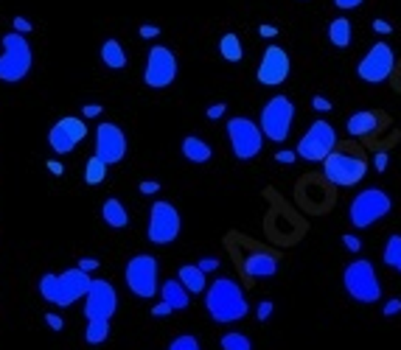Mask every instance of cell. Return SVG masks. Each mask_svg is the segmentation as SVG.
<instances>
[{
  "label": "cell",
  "instance_id": "obj_40",
  "mask_svg": "<svg viewBox=\"0 0 401 350\" xmlns=\"http://www.w3.org/2000/svg\"><path fill=\"white\" fill-rule=\"evenodd\" d=\"M197 266H199L205 275H208V272H217V269H219V258H202Z\"/></svg>",
  "mask_w": 401,
  "mask_h": 350
},
{
  "label": "cell",
  "instance_id": "obj_3",
  "mask_svg": "<svg viewBox=\"0 0 401 350\" xmlns=\"http://www.w3.org/2000/svg\"><path fill=\"white\" fill-rule=\"evenodd\" d=\"M343 286L348 292L351 300H357L362 306H370L376 300H382V283L376 275V266L365 258L351 261L343 272Z\"/></svg>",
  "mask_w": 401,
  "mask_h": 350
},
{
  "label": "cell",
  "instance_id": "obj_24",
  "mask_svg": "<svg viewBox=\"0 0 401 350\" xmlns=\"http://www.w3.org/2000/svg\"><path fill=\"white\" fill-rule=\"evenodd\" d=\"M101 219H104V224H110L113 230H121V227L130 224V213H127V208L118 199H107L101 205Z\"/></svg>",
  "mask_w": 401,
  "mask_h": 350
},
{
  "label": "cell",
  "instance_id": "obj_47",
  "mask_svg": "<svg viewBox=\"0 0 401 350\" xmlns=\"http://www.w3.org/2000/svg\"><path fill=\"white\" fill-rule=\"evenodd\" d=\"M48 171H51L53 176H62L65 174V166H62L59 160H48Z\"/></svg>",
  "mask_w": 401,
  "mask_h": 350
},
{
  "label": "cell",
  "instance_id": "obj_37",
  "mask_svg": "<svg viewBox=\"0 0 401 350\" xmlns=\"http://www.w3.org/2000/svg\"><path fill=\"white\" fill-rule=\"evenodd\" d=\"M385 317H396V314H401V300L399 297H393V300H387L385 303V311H382Z\"/></svg>",
  "mask_w": 401,
  "mask_h": 350
},
{
  "label": "cell",
  "instance_id": "obj_13",
  "mask_svg": "<svg viewBox=\"0 0 401 350\" xmlns=\"http://www.w3.org/2000/svg\"><path fill=\"white\" fill-rule=\"evenodd\" d=\"M177 56L163 48V45H155L149 51V59H146V70H143V82L152 90H166L175 79H177Z\"/></svg>",
  "mask_w": 401,
  "mask_h": 350
},
{
  "label": "cell",
  "instance_id": "obj_48",
  "mask_svg": "<svg viewBox=\"0 0 401 350\" xmlns=\"http://www.w3.org/2000/svg\"><path fill=\"white\" fill-rule=\"evenodd\" d=\"M373 28H376L379 34H390V31H393V26H390L387 20H373Z\"/></svg>",
  "mask_w": 401,
  "mask_h": 350
},
{
  "label": "cell",
  "instance_id": "obj_28",
  "mask_svg": "<svg viewBox=\"0 0 401 350\" xmlns=\"http://www.w3.org/2000/svg\"><path fill=\"white\" fill-rule=\"evenodd\" d=\"M107 169H110V166H107L101 157L93 154L88 160V166H85V182H88V185H101V182L107 179Z\"/></svg>",
  "mask_w": 401,
  "mask_h": 350
},
{
  "label": "cell",
  "instance_id": "obj_7",
  "mask_svg": "<svg viewBox=\"0 0 401 350\" xmlns=\"http://www.w3.org/2000/svg\"><path fill=\"white\" fill-rule=\"evenodd\" d=\"M264 129L250 118H230L227 121V140L236 160H253L264 149Z\"/></svg>",
  "mask_w": 401,
  "mask_h": 350
},
{
  "label": "cell",
  "instance_id": "obj_35",
  "mask_svg": "<svg viewBox=\"0 0 401 350\" xmlns=\"http://www.w3.org/2000/svg\"><path fill=\"white\" fill-rule=\"evenodd\" d=\"M45 325H48L51 331H62V328H65V319H62L59 314H45Z\"/></svg>",
  "mask_w": 401,
  "mask_h": 350
},
{
  "label": "cell",
  "instance_id": "obj_18",
  "mask_svg": "<svg viewBox=\"0 0 401 350\" xmlns=\"http://www.w3.org/2000/svg\"><path fill=\"white\" fill-rule=\"evenodd\" d=\"M382 127V118H379V112H373V110H359L354 112L348 121H345V129L351 137H368V134H376Z\"/></svg>",
  "mask_w": 401,
  "mask_h": 350
},
{
  "label": "cell",
  "instance_id": "obj_22",
  "mask_svg": "<svg viewBox=\"0 0 401 350\" xmlns=\"http://www.w3.org/2000/svg\"><path fill=\"white\" fill-rule=\"evenodd\" d=\"M244 272L250 277H272L278 272V261L272 255H267V253H253L247 258V263H244Z\"/></svg>",
  "mask_w": 401,
  "mask_h": 350
},
{
  "label": "cell",
  "instance_id": "obj_41",
  "mask_svg": "<svg viewBox=\"0 0 401 350\" xmlns=\"http://www.w3.org/2000/svg\"><path fill=\"white\" fill-rule=\"evenodd\" d=\"M224 110H227V107H224V104H211V107H208V112H205V115H208V118H211V121H219V118H222V115H224Z\"/></svg>",
  "mask_w": 401,
  "mask_h": 350
},
{
  "label": "cell",
  "instance_id": "obj_27",
  "mask_svg": "<svg viewBox=\"0 0 401 350\" xmlns=\"http://www.w3.org/2000/svg\"><path fill=\"white\" fill-rule=\"evenodd\" d=\"M107 336H110V319H90L88 331H85L88 345H101V342H107Z\"/></svg>",
  "mask_w": 401,
  "mask_h": 350
},
{
  "label": "cell",
  "instance_id": "obj_30",
  "mask_svg": "<svg viewBox=\"0 0 401 350\" xmlns=\"http://www.w3.org/2000/svg\"><path fill=\"white\" fill-rule=\"evenodd\" d=\"M219 345H222V350H253L250 336H247V334H239V331L224 334L222 339H219Z\"/></svg>",
  "mask_w": 401,
  "mask_h": 350
},
{
  "label": "cell",
  "instance_id": "obj_4",
  "mask_svg": "<svg viewBox=\"0 0 401 350\" xmlns=\"http://www.w3.org/2000/svg\"><path fill=\"white\" fill-rule=\"evenodd\" d=\"M31 70V45L26 40V34L20 31H9L3 34V53H0V79L14 85L23 82Z\"/></svg>",
  "mask_w": 401,
  "mask_h": 350
},
{
  "label": "cell",
  "instance_id": "obj_26",
  "mask_svg": "<svg viewBox=\"0 0 401 350\" xmlns=\"http://www.w3.org/2000/svg\"><path fill=\"white\" fill-rule=\"evenodd\" d=\"M219 53H222L224 62H241L244 59V48H241L239 34H224L219 40Z\"/></svg>",
  "mask_w": 401,
  "mask_h": 350
},
{
  "label": "cell",
  "instance_id": "obj_46",
  "mask_svg": "<svg viewBox=\"0 0 401 350\" xmlns=\"http://www.w3.org/2000/svg\"><path fill=\"white\" fill-rule=\"evenodd\" d=\"M101 112H104V110H101L98 104H88V107H82V115H85V118H98Z\"/></svg>",
  "mask_w": 401,
  "mask_h": 350
},
{
  "label": "cell",
  "instance_id": "obj_42",
  "mask_svg": "<svg viewBox=\"0 0 401 350\" xmlns=\"http://www.w3.org/2000/svg\"><path fill=\"white\" fill-rule=\"evenodd\" d=\"M365 0H334V6L337 9H343V11H351V9H359Z\"/></svg>",
  "mask_w": 401,
  "mask_h": 350
},
{
  "label": "cell",
  "instance_id": "obj_29",
  "mask_svg": "<svg viewBox=\"0 0 401 350\" xmlns=\"http://www.w3.org/2000/svg\"><path fill=\"white\" fill-rule=\"evenodd\" d=\"M382 261L387 263L390 269H399L401 266V235H390V238H387L385 253H382Z\"/></svg>",
  "mask_w": 401,
  "mask_h": 350
},
{
  "label": "cell",
  "instance_id": "obj_44",
  "mask_svg": "<svg viewBox=\"0 0 401 350\" xmlns=\"http://www.w3.org/2000/svg\"><path fill=\"white\" fill-rule=\"evenodd\" d=\"M137 34H140L143 40H152V37H157V34H160V28H157V26H149V23H146V26H140V31H137Z\"/></svg>",
  "mask_w": 401,
  "mask_h": 350
},
{
  "label": "cell",
  "instance_id": "obj_25",
  "mask_svg": "<svg viewBox=\"0 0 401 350\" xmlns=\"http://www.w3.org/2000/svg\"><path fill=\"white\" fill-rule=\"evenodd\" d=\"M101 62L110 68V70H124L127 68V51L118 40H107L101 45Z\"/></svg>",
  "mask_w": 401,
  "mask_h": 350
},
{
  "label": "cell",
  "instance_id": "obj_23",
  "mask_svg": "<svg viewBox=\"0 0 401 350\" xmlns=\"http://www.w3.org/2000/svg\"><path fill=\"white\" fill-rule=\"evenodd\" d=\"M328 40L334 48H348L351 40H354V28H351V20L348 17H334L331 23H328Z\"/></svg>",
  "mask_w": 401,
  "mask_h": 350
},
{
  "label": "cell",
  "instance_id": "obj_49",
  "mask_svg": "<svg viewBox=\"0 0 401 350\" xmlns=\"http://www.w3.org/2000/svg\"><path fill=\"white\" fill-rule=\"evenodd\" d=\"M259 34H261V37H267V40H272V37L278 34V28H275V26H267V23H264V26H259Z\"/></svg>",
  "mask_w": 401,
  "mask_h": 350
},
{
  "label": "cell",
  "instance_id": "obj_19",
  "mask_svg": "<svg viewBox=\"0 0 401 350\" xmlns=\"http://www.w3.org/2000/svg\"><path fill=\"white\" fill-rule=\"evenodd\" d=\"M182 157H185L188 163H197V166H202V163H208V160L214 157V152H211V146H208L202 137H197V134H188V137L182 140Z\"/></svg>",
  "mask_w": 401,
  "mask_h": 350
},
{
  "label": "cell",
  "instance_id": "obj_16",
  "mask_svg": "<svg viewBox=\"0 0 401 350\" xmlns=\"http://www.w3.org/2000/svg\"><path fill=\"white\" fill-rule=\"evenodd\" d=\"M85 134H88V127H85V121L82 118H62V121H56L51 132H48V143H51V149L56 152V154H71L82 140H85Z\"/></svg>",
  "mask_w": 401,
  "mask_h": 350
},
{
  "label": "cell",
  "instance_id": "obj_51",
  "mask_svg": "<svg viewBox=\"0 0 401 350\" xmlns=\"http://www.w3.org/2000/svg\"><path fill=\"white\" fill-rule=\"evenodd\" d=\"M396 272H399V275H401V266H399V269H396Z\"/></svg>",
  "mask_w": 401,
  "mask_h": 350
},
{
  "label": "cell",
  "instance_id": "obj_34",
  "mask_svg": "<svg viewBox=\"0 0 401 350\" xmlns=\"http://www.w3.org/2000/svg\"><path fill=\"white\" fill-rule=\"evenodd\" d=\"M137 191L146 193V196H149V193H157V191H160V182H157V179H143V182L137 185Z\"/></svg>",
  "mask_w": 401,
  "mask_h": 350
},
{
  "label": "cell",
  "instance_id": "obj_36",
  "mask_svg": "<svg viewBox=\"0 0 401 350\" xmlns=\"http://www.w3.org/2000/svg\"><path fill=\"white\" fill-rule=\"evenodd\" d=\"M343 244H345V250H351V253H359V250H362V241H359L357 235H351V233L343 235Z\"/></svg>",
  "mask_w": 401,
  "mask_h": 350
},
{
  "label": "cell",
  "instance_id": "obj_32",
  "mask_svg": "<svg viewBox=\"0 0 401 350\" xmlns=\"http://www.w3.org/2000/svg\"><path fill=\"white\" fill-rule=\"evenodd\" d=\"M272 311H275V303L272 300H261L259 308H256V317H259V322H267L269 317H272Z\"/></svg>",
  "mask_w": 401,
  "mask_h": 350
},
{
  "label": "cell",
  "instance_id": "obj_43",
  "mask_svg": "<svg viewBox=\"0 0 401 350\" xmlns=\"http://www.w3.org/2000/svg\"><path fill=\"white\" fill-rule=\"evenodd\" d=\"M11 23H14V31H20V34H28V31H31V23H28L26 17H14Z\"/></svg>",
  "mask_w": 401,
  "mask_h": 350
},
{
  "label": "cell",
  "instance_id": "obj_12",
  "mask_svg": "<svg viewBox=\"0 0 401 350\" xmlns=\"http://www.w3.org/2000/svg\"><path fill=\"white\" fill-rule=\"evenodd\" d=\"M182 230V219H179V211L172 202H155L152 205V213H149V227H146V235L152 244H172Z\"/></svg>",
  "mask_w": 401,
  "mask_h": 350
},
{
  "label": "cell",
  "instance_id": "obj_11",
  "mask_svg": "<svg viewBox=\"0 0 401 350\" xmlns=\"http://www.w3.org/2000/svg\"><path fill=\"white\" fill-rule=\"evenodd\" d=\"M393 68H396V53H393V48L387 43H376L362 59H359L357 76L362 82H368V85H382V82L390 79Z\"/></svg>",
  "mask_w": 401,
  "mask_h": 350
},
{
  "label": "cell",
  "instance_id": "obj_38",
  "mask_svg": "<svg viewBox=\"0 0 401 350\" xmlns=\"http://www.w3.org/2000/svg\"><path fill=\"white\" fill-rule=\"evenodd\" d=\"M312 107L317 110V112H331V101H328V98H323V95H314Z\"/></svg>",
  "mask_w": 401,
  "mask_h": 350
},
{
  "label": "cell",
  "instance_id": "obj_33",
  "mask_svg": "<svg viewBox=\"0 0 401 350\" xmlns=\"http://www.w3.org/2000/svg\"><path fill=\"white\" fill-rule=\"evenodd\" d=\"M275 160H278V163H283V166H292V163L298 160V152H289V149H281V152L275 154Z\"/></svg>",
  "mask_w": 401,
  "mask_h": 350
},
{
  "label": "cell",
  "instance_id": "obj_8",
  "mask_svg": "<svg viewBox=\"0 0 401 350\" xmlns=\"http://www.w3.org/2000/svg\"><path fill=\"white\" fill-rule=\"evenodd\" d=\"M292 124H295V104L292 98L286 95H272L264 110H261V129L269 140L275 143H283L292 132Z\"/></svg>",
  "mask_w": 401,
  "mask_h": 350
},
{
  "label": "cell",
  "instance_id": "obj_20",
  "mask_svg": "<svg viewBox=\"0 0 401 350\" xmlns=\"http://www.w3.org/2000/svg\"><path fill=\"white\" fill-rule=\"evenodd\" d=\"M160 295H163V300L175 308V311L188 308V300H191V292L179 283V277H169V280L160 286Z\"/></svg>",
  "mask_w": 401,
  "mask_h": 350
},
{
  "label": "cell",
  "instance_id": "obj_21",
  "mask_svg": "<svg viewBox=\"0 0 401 350\" xmlns=\"http://www.w3.org/2000/svg\"><path fill=\"white\" fill-rule=\"evenodd\" d=\"M177 277L179 283L191 292V295H202L205 289H208V283H205V272L197 266V263H182L177 269Z\"/></svg>",
  "mask_w": 401,
  "mask_h": 350
},
{
  "label": "cell",
  "instance_id": "obj_14",
  "mask_svg": "<svg viewBox=\"0 0 401 350\" xmlns=\"http://www.w3.org/2000/svg\"><path fill=\"white\" fill-rule=\"evenodd\" d=\"M292 73V59L289 53L281 48V45H269L259 62V70H256V79L264 85V88H278L289 79Z\"/></svg>",
  "mask_w": 401,
  "mask_h": 350
},
{
  "label": "cell",
  "instance_id": "obj_15",
  "mask_svg": "<svg viewBox=\"0 0 401 350\" xmlns=\"http://www.w3.org/2000/svg\"><path fill=\"white\" fill-rule=\"evenodd\" d=\"M95 157H101L107 166H115L127 157V134L115 124H98L95 129Z\"/></svg>",
  "mask_w": 401,
  "mask_h": 350
},
{
  "label": "cell",
  "instance_id": "obj_2",
  "mask_svg": "<svg viewBox=\"0 0 401 350\" xmlns=\"http://www.w3.org/2000/svg\"><path fill=\"white\" fill-rule=\"evenodd\" d=\"M90 283H93L90 272L79 269V266L76 269H65L62 275L48 272V275H43V280H40V295H43L48 303L65 308V306H73L82 297H88Z\"/></svg>",
  "mask_w": 401,
  "mask_h": 350
},
{
  "label": "cell",
  "instance_id": "obj_1",
  "mask_svg": "<svg viewBox=\"0 0 401 350\" xmlns=\"http://www.w3.org/2000/svg\"><path fill=\"white\" fill-rule=\"evenodd\" d=\"M205 308H208V314H211L214 322L227 325V322L244 319L247 311H250V303H247V297H244V289H241L236 280H230V277H217V280L205 289Z\"/></svg>",
  "mask_w": 401,
  "mask_h": 350
},
{
  "label": "cell",
  "instance_id": "obj_5",
  "mask_svg": "<svg viewBox=\"0 0 401 350\" xmlns=\"http://www.w3.org/2000/svg\"><path fill=\"white\" fill-rule=\"evenodd\" d=\"M390 211H393V199H390L387 191H382V188H365V191H359L357 196L351 199V205H348V221L357 230H365V227L382 221Z\"/></svg>",
  "mask_w": 401,
  "mask_h": 350
},
{
  "label": "cell",
  "instance_id": "obj_10",
  "mask_svg": "<svg viewBox=\"0 0 401 350\" xmlns=\"http://www.w3.org/2000/svg\"><path fill=\"white\" fill-rule=\"evenodd\" d=\"M337 149V132L328 121H314L306 129V134L298 140V157L309 160V163H323L331 152Z\"/></svg>",
  "mask_w": 401,
  "mask_h": 350
},
{
  "label": "cell",
  "instance_id": "obj_50",
  "mask_svg": "<svg viewBox=\"0 0 401 350\" xmlns=\"http://www.w3.org/2000/svg\"><path fill=\"white\" fill-rule=\"evenodd\" d=\"M79 269L93 272V269H98V261H95V258H82V261H79Z\"/></svg>",
  "mask_w": 401,
  "mask_h": 350
},
{
  "label": "cell",
  "instance_id": "obj_39",
  "mask_svg": "<svg viewBox=\"0 0 401 350\" xmlns=\"http://www.w3.org/2000/svg\"><path fill=\"white\" fill-rule=\"evenodd\" d=\"M169 314H175V308L169 306V303H166V300H160V303H157V306L152 308V317H169Z\"/></svg>",
  "mask_w": 401,
  "mask_h": 350
},
{
  "label": "cell",
  "instance_id": "obj_17",
  "mask_svg": "<svg viewBox=\"0 0 401 350\" xmlns=\"http://www.w3.org/2000/svg\"><path fill=\"white\" fill-rule=\"evenodd\" d=\"M118 308V295L113 289V283L107 280H93L88 292V300H85V317L90 319H110Z\"/></svg>",
  "mask_w": 401,
  "mask_h": 350
},
{
  "label": "cell",
  "instance_id": "obj_9",
  "mask_svg": "<svg viewBox=\"0 0 401 350\" xmlns=\"http://www.w3.org/2000/svg\"><path fill=\"white\" fill-rule=\"evenodd\" d=\"M124 280L130 286L135 297H155L160 292L157 286V258L155 255H135L127 261V269H124Z\"/></svg>",
  "mask_w": 401,
  "mask_h": 350
},
{
  "label": "cell",
  "instance_id": "obj_45",
  "mask_svg": "<svg viewBox=\"0 0 401 350\" xmlns=\"http://www.w3.org/2000/svg\"><path fill=\"white\" fill-rule=\"evenodd\" d=\"M373 166H376V171H387V154L385 152L373 154Z\"/></svg>",
  "mask_w": 401,
  "mask_h": 350
},
{
  "label": "cell",
  "instance_id": "obj_6",
  "mask_svg": "<svg viewBox=\"0 0 401 350\" xmlns=\"http://www.w3.org/2000/svg\"><path fill=\"white\" fill-rule=\"evenodd\" d=\"M365 174H368V163L359 154H348V152L334 149L323 160V176L337 188H354L365 179Z\"/></svg>",
  "mask_w": 401,
  "mask_h": 350
},
{
  "label": "cell",
  "instance_id": "obj_31",
  "mask_svg": "<svg viewBox=\"0 0 401 350\" xmlns=\"http://www.w3.org/2000/svg\"><path fill=\"white\" fill-rule=\"evenodd\" d=\"M169 350H202V345H199V339L194 334H179V336L172 339Z\"/></svg>",
  "mask_w": 401,
  "mask_h": 350
}]
</instances>
